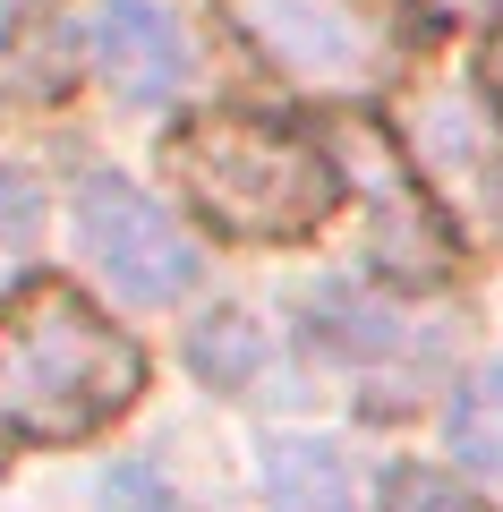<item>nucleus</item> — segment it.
Wrapping results in <instances>:
<instances>
[{
	"mask_svg": "<svg viewBox=\"0 0 503 512\" xmlns=\"http://www.w3.org/2000/svg\"><path fill=\"white\" fill-rule=\"evenodd\" d=\"M137 376V342L60 282H43L35 299L0 316V427L35 444H77L111 427L137 402Z\"/></svg>",
	"mask_w": 503,
	"mask_h": 512,
	"instance_id": "obj_1",
	"label": "nucleus"
},
{
	"mask_svg": "<svg viewBox=\"0 0 503 512\" xmlns=\"http://www.w3.org/2000/svg\"><path fill=\"white\" fill-rule=\"evenodd\" d=\"M162 171L231 239H307L342 205V154L299 128L239 120V111H205V120L171 128Z\"/></svg>",
	"mask_w": 503,
	"mask_h": 512,
	"instance_id": "obj_2",
	"label": "nucleus"
},
{
	"mask_svg": "<svg viewBox=\"0 0 503 512\" xmlns=\"http://www.w3.org/2000/svg\"><path fill=\"white\" fill-rule=\"evenodd\" d=\"M231 26L248 35V52L273 77H290L299 94H333V103H359L393 77L401 35L393 18H376L367 0H222Z\"/></svg>",
	"mask_w": 503,
	"mask_h": 512,
	"instance_id": "obj_3",
	"label": "nucleus"
},
{
	"mask_svg": "<svg viewBox=\"0 0 503 512\" xmlns=\"http://www.w3.org/2000/svg\"><path fill=\"white\" fill-rule=\"evenodd\" d=\"M77 248H86V265L128 308H171L197 282V248L180 239V222L128 180H86L77 188Z\"/></svg>",
	"mask_w": 503,
	"mask_h": 512,
	"instance_id": "obj_4",
	"label": "nucleus"
},
{
	"mask_svg": "<svg viewBox=\"0 0 503 512\" xmlns=\"http://www.w3.org/2000/svg\"><path fill=\"white\" fill-rule=\"evenodd\" d=\"M307 316H316V342L342 350L350 367H367V376H418V367H435L452 350V333L435 325V316L401 308V299H376L359 291V282H324L316 299H307Z\"/></svg>",
	"mask_w": 503,
	"mask_h": 512,
	"instance_id": "obj_5",
	"label": "nucleus"
},
{
	"mask_svg": "<svg viewBox=\"0 0 503 512\" xmlns=\"http://www.w3.org/2000/svg\"><path fill=\"white\" fill-rule=\"evenodd\" d=\"M94 77H103L120 103L162 111L188 86V43L180 26L162 18L154 0H94Z\"/></svg>",
	"mask_w": 503,
	"mask_h": 512,
	"instance_id": "obj_6",
	"label": "nucleus"
},
{
	"mask_svg": "<svg viewBox=\"0 0 503 512\" xmlns=\"http://www.w3.org/2000/svg\"><path fill=\"white\" fill-rule=\"evenodd\" d=\"M418 154H427L435 188H444L461 214L503 222V146H495V128H486L469 103L427 94V103H418Z\"/></svg>",
	"mask_w": 503,
	"mask_h": 512,
	"instance_id": "obj_7",
	"label": "nucleus"
},
{
	"mask_svg": "<svg viewBox=\"0 0 503 512\" xmlns=\"http://www.w3.org/2000/svg\"><path fill=\"white\" fill-rule=\"evenodd\" d=\"M69 69L60 0H0V94H52Z\"/></svg>",
	"mask_w": 503,
	"mask_h": 512,
	"instance_id": "obj_8",
	"label": "nucleus"
},
{
	"mask_svg": "<svg viewBox=\"0 0 503 512\" xmlns=\"http://www.w3.org/2000/svg\"><path fill=\"white\" fill-rule=\"evenodd\" d=\"M265 495H273V512H359L342 453L316 444V436H273L265 444Z\"/></svg>",
	"mask_w": 503,
	"mask_h": 512,
	"instance_id": "obj_9",
	"label": "nucleus"
},
{
	"mask_svg": "<svg viewBox=\"0 0 503 512\" xmlns=\"http://www.w3.org/2000/svg\"><path fill=\"white\" fill-rule=\"evenodd\" d=\"M452 453H461L469 470L503 478V367H486L461 402H452Z\"/></svg>",
	"mask_w": 503,
	"mask_h": 512,
	"instance_id": "obj_10",
	"label": "nucleus"
},
{
	"mask_svg": "<svg viewBox=\"0 0 503 512\" xmlns=\"http://www.w3.org/2000/svg\"><path fill=\"white\" fill-rule=\"evenodd\" d=\"M35 239H43V188L18 163H0V282L35 256Z\"/></svg>",
	"mask_w": 503,
	"mask_h": 512,
	"instance_id": "obj_11",
	"label": "nucleus"
},
{
	"mask_svg": "<svg viewBox=\"0 0 503 512\" xmlns=\"http://www.w3.org/2000/svg\"><path fill=\"white\" fill-rule=\"evenodd\" d=\"M384 512H486V504L461 487V478H444V470H401L393 495H384Z\"/></svg>",
	"mask_w": 503,
	"mask_h": 512,
	"instance_id": "obj_12",
	"label": "nucleus"
},
{
	"mask_svg": "<svg viewBox=\"0 0 503 512\" xmlns=\"http://www.w3.org/2000/svg\"><path fill=\"white\" fill-rule=\"evenodd\" d=\"M103 512H180V495H162V478L154 470H111V487H103Z\"/></svg>",
	"mask_w": 503,
	"mask_h": 512,
	"instance_id": "obj_13",
	"label": "nucleus"
},
{
	"mask_svg": "<svg viewBox=\"0 0 503 512\" xmlns=\"http://www.w3.org/2000/svg\"><path fill=\"white\" fill-rule=\"evenodd\" d=\"M486 77H495V94H503V35H495V52H486Z\"/></svg>",
	"mask_w": 503,
	"mask_h": 512,
	"instance_id": "obj_14",
	"label": "nucleus"
},
{
	"mask_svg": "<svg viewBox=\"0 0 503 512\" xmlns=\"http://www.w3.org/2000/svg\"><path fill=\"white\" fill-rule=\"evenodd\" d=\"M444 9H478V0H444Z\"/></svg>",
	"mask_w": 503,
	"mask_h": 512,
	"instance_id": "obj_15",
	"label": "nucleus"
}]
</instances>
